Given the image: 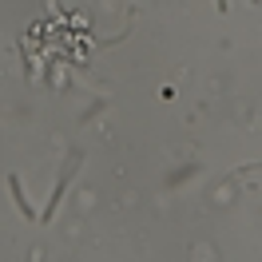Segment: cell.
Wrapping results in <instances>:
<instances>
[{"label":"cell","instance_id":"cell-3","mask_svg":"<svg viewBox=\"0 0 262 262\" xmlns=\"http://www.w3.org/2000/svg\"><path fill=\"white\" fill-rule=\"evenodd\" d=\"M214 4H219V12H227V8H230V4H227V0H214Z\"/></svg>","mask_w":262,"mask_h":262},{"label":"cell","instance_id":"cell-1","mask_svg":"<svg viewBox=\"0 0 262 262\" xmlns=\"http://www.w3.org/2000/svg\"><path fill=\"white\" fill-rule=\"evenodd\" d=\"M68 179H72V171H64V175H60V183H56V191H52V199H48V207H44V214H40V219H44V223H48L52 214H56V207H60V195H64V187H68Z\"/></svg>","mask_w":262,"mask_h":262},{"label":"cell","instance_id":"cell-2","mask_svg":"<svg viewBox=\"0 0 262 262\" xmlns=\"http://www.w3.org/2000/svg\"><path fill=\"white\" fill-rule=\"evenodd\" d=\"M12 195H16V203H20V214H24V219H36V211L24 203V195H20V183H16V179H12Z\"/></svg>","mask_w":262,"mask_h":262}]
</instances>
